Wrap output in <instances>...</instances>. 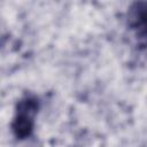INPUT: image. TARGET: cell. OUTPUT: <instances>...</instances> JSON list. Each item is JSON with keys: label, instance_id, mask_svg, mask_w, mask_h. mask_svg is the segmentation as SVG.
I'll return each instance as SVG.
<instances>
[{"label": "cell", "instance_id": "cell-1", "mask_svg": "<svg viewBox=\"0 0 147 147\" xmlns=\"http://www.w3.org/2000/svg\"><path fill=\"white\" fill-rule=\"evenodd\" d=\"M39 109V102L33 96H25L21 99L16 106V115L11 123L14 136L23 140L31 136L33 131V117Z\"/></svg>", "mask_w": 147, "mask_h": 147}, {"label": "cell", "instance_id": "cell-2", "mask_svg": "<svg viewBox=\"0 0 147 147\" xmlns=\"http://www.w3.org/2000/svg\"><path fill=\"white\" fill-rule=\"evenodd\" d=\"M127 24L136 31L138 45L147 46V1L133 2L127 11Z\"/></svg>", "mask_w": 147, "mask_h": 147}]
</instances>
